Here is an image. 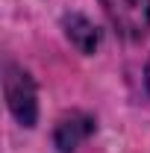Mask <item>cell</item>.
<instances>
[{"mask_svg": "<svg viewBox=\"0 0 150 153\" xmlns=\"http://www.w3.org/2000/svg\"><path fill=\"white\" fill-rule=\"evenodd\" d=\"M3 94H6V106L12 118L21 127H36L38 121V94L36 82L18 65H6V76H3Z\"/></svg>", "mask_w": 150, "mask_h": 153, "instance_id": "obj_1", "label": "cell"}, {"mask_svg": "<svg viewBox=\"0 0 150 153\" xmlns=\"http://www.w3.org/2000/svg\"><path fill=\"white\" fill-rule=\"evenodd\" d=\"M100 6L118 36L135 41L150 33V0H100Z\"/></svg>", "mask_w": 150, "mask_h": 153, "instance_id": "obj_2", "label": "cell"}, {"mask_svg": "<svg viewBox=\"0 0 150 153\" xmlns=\"http://www.w3.org/2000/svg\"><path fill=\"white\" fill-rule=\"evenodd\" d=\"M94 133V118L85 112H65L56 121L53 130V144L59 153H74L82 141H88V135Z\"/></svg>", "mask_w": 150, "mask_h": 153, "instance_id": "obj_3", "label": "cell"}, {"mask_svg": "<svg viewBox=\"0 0 150 153\" xmlns=\"http://www.w3.org/2000/svg\"><path fill=\"white\" fill-rule=\"evenodd\" d=\"M62 30H65L68 41L74 44L79 53H85V56H91L94 50L100 47V38H103L100 27H97L94 21H88L85 15H79V12L65 15V18H62Z\"/></svg>", "mask_w": 150, "mask_h": 153, "instance_id": "obj_4", "label": "cell"}, {"mask_svg": "<svg viewBox=\"0 0 150 153\" xmlns=\"http://www.w3.org/2000/svg\"><path fill=\"white\" fill-rule=\"evenodd\" d=\"M144 79H147V91H150V62H147V71H144Z\"/></svg>", "mask_w": 150, "mask_h": 153, "instance_id": "obj_5", "label": "cell"}]
</instances>
